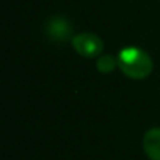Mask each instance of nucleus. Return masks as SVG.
<instances>
[{
	"instance_id": "1",
	"label": "nucleus",
	"mask_w": 160,
	"mask_h": 160,
	"mask_svg": "<svg viewBox=\"0 0 160 160\" xmlns=\"http://www.w3.org/2000/svg\"><path fill=\"white\" fill-rule=\"evenodd\" d=\"M118 68L133 80L146 78L152 72L151 57L140 47H124L118 53Z\"/></svg>"
},
{
	"instance_id": "2",
	"label": "nucleus",
	"mask_w": 160,
	"mask_h": 160,
	"mask_svg": "<svg viewBox=\"0 0 160 160\" xmlns=\"http://www.w3.org/2000/svg\"><path fill=\"white\" fill-rule=\"evenodd\" d=\"M72 46L75 49V52L82 57H87V58H94L98 55L102 53L104 50V42L102 39L94 35V33H78L72 38Z\"/></svg>"
},
{
	"instance_id": "3",
	"label": "nucleus",
	"mask_w": 160,
	"mask_h": 160,
	"mask_svg": "<svg viewBox=\"0 0 160 160\" xmlns=\"http://www.w3.org/2000/svg\"><path fill=\"white\" fill-rule=\"evenodd\" d=\"M46 33L52 41L61 42L71 36V25L66 22V19L60 16H53L46 25Z\"/></svg>"
},
{
	"instance_id": "4",
	"label": "nucleus",
	"mask_w": 160,
	"mask_h": 160,
	"mask_svg": "<svg viewBox=\"0 0 160 160\" xmlns=\"http://www.w3.org/2000/svg\"><path fill=\"white\" fill-rule=\"evenodd\" d=\"M143 149L151 160H160V127H152L144 133Z\"/></svg>"
},
{
	"instance_id": "5",
	"label": "nucleus",
	"mask_w": 160,
	"mask_h": 160,
	"mask_svg": "<svg viewBox=\"0 0 160 160\" xmlns=\"http://www.w3.org/2000/svg\"><path fill=\"white\" fill-rule=\"evenodd\" d=\"M115 66H118V61H115L110 55H102L99 58V61H98V69L101 72H105V74L110 72V71H113Z\"/></svg>"
}]
</instances>
